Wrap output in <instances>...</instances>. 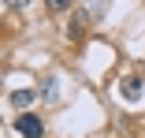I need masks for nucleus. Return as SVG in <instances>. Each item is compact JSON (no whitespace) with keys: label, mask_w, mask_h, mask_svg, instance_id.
I'll return each mask as SVG.
<instances>
[{"label":"nucleus","mask_w":145,"mask_h":138,"mask_svg":"<svg viewBox=\"0 0 145 138\" xmlns=\"http://www.w3.org/2000/svg\"><path fill=\"white\" fill-rule=\"evenodd\" d=\"M15 131L22 134V138H41V120L34 116V112H19V120H15Z\"/></svg>","instance_id":"nucleus-1"},{"label":"nucleus","mask_w":145,"mask_h":138,"mask_svg":"<svg viewBox=\"0 0 145 138\" xmlns=\"http://www.w3.org/2000/svg\"><path fill=\"white\" fill-rule=\"evenodd\" d=\"M119 90H123V97H130V101H138V97H141V78H138V75H130V78H123V86H119Z\"/></svg>","instance_id":"nucleus-2"},{"label":"nucleus","mask_w":145,"mask_h":138,"mask_svg":"<svg viewBox=\"0 0 145 138\" xmlns=\"http://www.w3.org/2000/svg\"><path fill=\"white\" fill-rule=\"evenodd\" d=\"M30 101H34V90H15V93H11V104L22 108V112L30 108Z\"/></svg>","instance_id":"nucleus-3"},{"label":"nucleus","mask_w":145,"mask_h":138,"mask_svg":"<svg viewBox=\"0 0 145 138\" xmlns=\"http://www.w3.org/2000/svg\"><path fill=\"white\" fill-rule=\"evenodd\" d=\"M48 4H52V8H67L71 0H48Z\"/></svg>","instance_id":"nucleus-4"},{"label":"nucleus","mask_w":145,"mask_h":138,"mask_svg":"<svg viewBox=\"0 0 145 138\" xmlns=\"http://www.w3.org/2000/svg\"><path fill=\"white\" fill-rule=\"evenodd\" d=\"M11 4H30V0H11Z\"/></svg>","instance_id":"nucleus-5"}]
</instances>
